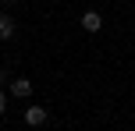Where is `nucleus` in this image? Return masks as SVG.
<instances>
[{"instance_id": "nucleus-1", "label": "nucleus", "mask_w": 135, "mask_h": 131, "mask_svg": "<svg viewBox=\"0 0 135 131\" xmlns=\"http://www.w3.org/2000/svg\"><path fill=\"white\" fill-rule=\"evenodd\" d=\"M46 117H50V113L43 110V106H28V110H25V124H28V128H43Z\"/></svg>"}, {"instance_id": "nucleus-6", "label": "nucleus", "mask_w": 135, "mask_h": 131, "mask_svg": "<svg viewBox=\"0 0 135 131\" xmlns=\"http://www.w3.org/2000/svg\"><path fill=\"white\" fill-rule=\"evenodd\" d=\"M4 82H7V71H4V67H0V85H4Z\"/></svg>"}, {"instance_id": "nucleus-3", "label": "nucleus", "mask_w": 135, "mask_h": 131, "mask_svg": "<svg viewBox=\"0 0 135 131\" xmlns=\"http://www.w3.org/2000/svg\"><path fill=\"white\" fill-rule=\"evenodd\" d=\"M11 96H21V99L32 96V82H28V78H14L11 82Z\"/></svg>"}, {"instance_id": "nucleus-7", "label": "nucleus", "mask_w": 135, "mask_h": 131, "mask_svg": "<svg viewBox=\"0 0 135 131\" xmlns=\"http://www.w3.org/2000/svg\"><path fill=\"white\" fill-rule=\"evenodd\" d=\"M11 4H14V0H11Z\"/></svg>"}, {"instance_id": "nucleus-2", "label": "nucleus", "mask_w": 135, "mask_h": 131, "mask_svg": "<svg viewBox=\"0 0 135 131\" xmlns=\"http://www.w3.org/2000/svg\"><path fill=\"white\" fill-rule=\"evenodd\" d=\"M82 28H85V32H100L103 28V14L100 11H85L82 14Z\"/></svg>"}, {"instance_id": "nucleus-5", "label": "nucleus", "mask_w": 135, "mask_h": 131, "mask_svg": "<svg viewBox=\"0 0 135 131\" xmlns=\"http://www.w3.org/2000/svg\"><path fill=\"white\" fill-rule=\"evenodd\" d=\"M7 110V92H0V113Z\"/></svg>"}, {"instance_id": "nucleus-4", "label": "nucleus", "mask_w": 135, "mask_h": 131, "mask_svg": "<svg viewBox=\"0 0 135 131\" xmlns=\"http://www.w3.org/2000/svg\"><path fill=\"white\" fill-rule=\"evenodd\" d=\"M14 28H18V25H14V18H11L7 11H0V39H11Z\"/></svg>"}]
</instances>
